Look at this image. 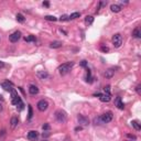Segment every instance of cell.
<instances>
[{"label":"cell","instance_id":"obj_9","mask_svg":"<svg viewBox=\"0 0 141 141\" xmlns=\"http://www.w3.org/2000/svg\"><path fill=\"white\" fill-rule=\"evenodd\" d=\"M1 86H2V88L5 90H7V92H12V90H13V84L9 81L3 82V83L1 84Z\"/></svg>","mask_w":141,"mask_h":141},{"label":"cell","instance_id":"obj_5","mask_svg":"<svg viewBox=\"0 0 141 141\" xmlns=\"http://www.w3.org/2000/svg\"><path fill=\"white\" fill-rule=\"evenodd\" d=\"M11 102H12V104L16 105V106H18V105L21 103V98H20V96L18 95V93H17L14 89L11 92Z\"/></svg>","mask_w":141,"mask_h":141},{"label":"cell","instance_id":"obj_30","mask_svg":"<svg viewBox=\"0 0 141 141\" xmlns=\"http://www.w3.org/2000/svg\"><path fill=\"white\" fill-rule=\"evenodd\" d=\"M141 85H137V87H136V90H137V93H138V95H141Z\"/></svg>","mask_w":141,"mask_h":141},{"label":"cell","instance_id":"obj_36","mask_svg":"<svg viewBox=\"0 0 141 141\" xmlns=\"http://www.w3.org/2000/svg\"><path fill=\"white\" fill-rule=\"evenodd\" d=\"M3 66H5V63H3L2 61H0V68H2Z\"/></svg>","mask_w":141,"mask_h":141},{"label":"cell","instance_id":"obj_10","mask_svg":"<svg viewBox=\"0 0 141 141\" xmlns=\"http://www.w3.org/2000/svg\"><path fill=\"white\" fill-rule=\"evenodd\" d=\"M28 139L30 141H38V139H39V133H38V131H34V130L30 131L28 133Z\"/></svg>","mask_w":141,"mask_h":141},{"label":"cell","instance_id":"obj_24","mask_svg":"<svg viewBox=\"0 0 141 141\" xmlns=\"http://www.w3.org/2000/svg\"><path fill=\"white\" fill-rule=\"evenodd\" d=\"M94 123L95 125H104L102 121V119H100V117H96V118H94Z\"/></svg>","mask_w":141,"mask_h":141},{"label":"cell","instance_id":"obj_29","mask_svg":"<svg viewBox=\"0 0 141 141\" xmlns=\"http://www.w3.org/2000/svg\"><path fill=\"white\" fill-rule=\"evenodd\" d=\"M68 16H66V14H64V16H62V17H61V18H60V20L61 21H66V20H68Z\"/></svg>","mask_w":141,"mask_h":141},{"label":"cell","instance_id":"obj_27","mask_svg":"<svg viewBox=\"0 0 141 141\" xmlns=\"http://www.w3.org/2000/svg\"><path fill=\"white\" fill-rule=\"evenodd\" d=\"M28 109H29V115H28V118L29 119H31L32 118V116H33V111H32V107L29 105L28 106Z\"/></svg>","mask_w":141,"mask_h":141},{"label":"cell","instance_id":"obj_19","mask_svg":"<svg viewBox=\"0 0 141 141\" xmlns=\"http://www.w3.org/2000/svg\"><path fill=\"white\" fill-rule=\"evenodd\" d=\"M94 22V17H92V16H87L85 18V23L87 24V26H90L92 23Z\"/></svg>","mask_w":141,"mask_h":141},{"label":"cell","instance_id":"obj_1","mask_svg":"<svg viewBox=\"0 0 141 141\" xmlns=\"http://www.w3.org/2000/svg\"><path fill=\"white\" fill-rule=\"evenodd\" d=\"M73 62H68V63H64V64H62V65H60L58 66V68H57V71H58V73H60L61 75H66L67 73L72 69V67H73Z\"/></svg>","mask_w":141,"mask_h":141},{"label":"cell","instance_id":"obj_26","mask_svg":"<svg viewBox=\"0 0 141 141\" xmlns=\"http://www.w3.org/2000/svg\"><path fill=\"white\" fill-rule=\"evenodd\" d=\"M45 20H47V21H56V20H57V18H55L54 16H46Z\"/></svg>","mask_w":141,"mask_h":141},{"label":"cell","instance_id":"obj_13","mask_svg":"<svg viewBox=\"0 0 141 141\" xmlns=\"http://www.w3.org/2000/svg\"><path fill=\"white\" fill-rule=\"evenodd\" d=\"M61 46H62V42L60 41H53L50 44V47H52V49H58Z\"/></svg>","mask_w":141,"mask_h":141},{"label":"cell","instance_id":"obj_20","mask_svg":"<svg viewBox=\"0 0 141 141\" xmlns=\"http://www.w3.org/2000/svg\"><path fill=\"white\" fill-rule=\"evenodd\" d=\"M132 35H133L134 38H137V39H140V38H141V33H140V30H139V28L134 29L133 32H132Z\"/></svg>","mask_w":141,"mask_h":141},{"label":"cell","instance_id":"obj_8","mask_svg":"<svg viewBox=\"0 0 141 141\" xmlns=\"http://www.w3.org/2000/svg\"><path fill=\"white\" fill-rule=\"evenodd\" d=\"M77 120H78L79 125H82V126H88V123H89L88 118H87V117H85V116H83V115L77 116Z\"/></svg>","mask_w":141,"mask_h":141},{"label":"cell","instance_id":"obj_18","mask_svg":"<svg viewBox=\"0 0 141 141\" xmlns=\"http://www.w3.org/2000/svg\"><path fill=\"white\" fill-rule=\"evenodd\" d=\"M10 123H11V128H16L17 126H18V123H19L18 118H17V117H12L11 121H10Z\"/></svg>","mask_w":141,"mask_h":141},{"label":"cell","instance_id":"obj_11","mask_svg":"<svg viewBox=\"0 0 141 141\" xmlns=\"http://www.w3.org/2000/svg\"><path fill=\"white\" fill-rule=\"evenodd\" d=\"M99 99H100V102H103V103H108V102H110V99H111V95L110 94H100Z\"/></svg>","mask_w":141,"mask_h":141},{"label":"cell","instance_id":"obj_2","mask_svg":"<svg viewBox=\"0 0 141 141\" xmlns=\"http://www.w3.org/2000/svg\"><path fill=\"white\" fill-rule=\"evenodd\" d=\"M55 118H56V120H57L58 122L64 123L65 121H66V119H67V115H66V113H65L64 110L58 109V110H56V113H55Z\"/></svg>","mask_w":141,"mask_h":141},{"label":"cell","instance_id":"obj_38","mask_svg":"<svg viewBox=\"0 0 141 141\" xmlns=\"http://www.w3.org/2000/svg\"><path fill=\"white\" fill-rule=\"evenodd\" d=\"M82 66H86V61H82Z\"/></svg>","mask_w":141,"mask_h":141},{"label":"cell","instance_id":"obj_34","mask_svg":"<svg viewBox=\"0 0 141 141\" xmlns=\"http://www.w3.org/2000/svg\"><path fill=\"white\" fill-rule=\"evenodd\" d=\"M102 51H104V52H108V51H109V49L107 47V46H102Z\"/></svg>","mask_w":141,"mask_h":141},{"label":"cell","instance_id":"obj_25","mask_svg":"<svg viewBox=\"0 0 141 141\" xmlns=\"http://www.w3.org/2000/svg\"><path fill=\"white\" fill-rule=\"evenodd\" d=\"M24 40H26V42H32V41H35V37H33V35H29V37L24 38Z\"/></svg>","mask_w":141,"mask_h":141},{"label":"cell","instance_id":"obj_4","mask_svg":"<svg viewBox=\"0 0 141 141\" xmlns=\"http://www.w3.org/2000/svg\"><path fill=\"white\" fill-rule=\"evenodd\" d=\"M100 119H102L103 123L110 122V121L113 120V113H111V111H107V113H103V115L100 116Z\"/></svg>","mask_w":141,"mask_h":141},{"label":"cell","instance_id":"obj_39","mask_svg":"<svg viewBox=\"0 0 141 141\" xmlns=\"http://www.w3.org/2000/svg\"><path fill=\"white\" fill-rule=\"evenodd\" d=\"M2 108H3V107H2V104H1V103H0V111L2 110Z\"/></svg>","mask_w":141,"mask_h":141},{"label":"cell","instance_id":"obj_12","mask_svg":"<svg viewBox=\"0 0 141 141\" xmlns=\"http://www.w3.org/2000/svg\"><path fill=\"white\" fill-rule=\"evenodd\" d=\"M29 93H30L31 95H37L38 93H39V88L34 85H31L30 87H29Z\"/></svg>","mask_w":141,"mask_h":141},{"label":"cell","instance_id":"obj_31","mask_svg":"<svg viewBox=\"0 0 141 141\" xmlns=\"http://www.w3.org/2000/svg\"><path fill=\"white\" fill-rule=\"evenodd\" d=\"M105 94H110V86H106L105 87Z\"/></svg>","mask_w":141,"mask_h":141},{"label":"cell","instance_id":"obj_16","mask_svg":"<svg viewBox=\"0 0 141 141\" xmlns=\"http://www.w3.org/2000/svg\"><path fill=\"white\" fill-rule=\"evenodd\" d=\"M113 74H115V72H113V69L109 68V69H107L106 72L104 73V76L106 77V78H111V77L113 76Z\"/></svg>","mask_w":141,"mask_h":141},{"label":"cell","instance_id":"obj_6","mask_svg":"<svg viewBox=\"0 0 141 141\" xmlns=\"http://www.w3.org/2000/svg\"><path fill=\"white\" fill-rule=\"evenodd\" d=\"M38 109H39L40 111H45L46 109L49 108V103L46 102V100H44V99H42V100H40L39 103H38Z\"/></svg>","mask_w":141,"mask_h":141},{"label":"cell","instance_id":"obj_22","mask_svg":"<svg viewBox=\"0 0 141 141\" xmlns=\"http://www.w3.org/2000/svg\"><path fill=\"white\" fill-rule=\"evenodd\" d=\"M17 20H18L19 22L23 23V22H24V20H26V19H24V17H23V14L18 13V14H17Z\"/></svg>","mask_w":141,"mask_h":141},{"label":"cell","instance_id":"obj_28","mask_svg":"<svg viewBox=\"0 0 141 141\" xmlns=\"http://www.w3.org/2000/svg\"><path fill=\"white\" fill-rule=\"evenodd\" d=\"M42 129L43 130H50V125L49 123H44V125L42 126Z\"/></svg>","mask_w":141,"mask_h":141},{"label":"cell","instance_id":"obj_14","mask_svg":"<svg viewBox=\"0 0 141 141\" xmlns=\"http://www.w3.org/2000/svg\"><path fill=\"white\" fill-rule=\"evenodd\" d=\"M38 76L41 79H45L49 77V74H47V72H45V71H39V72H38Z\"/></svg>","mask_w":141,"mask_h":141},{"label":"cell","instance_id":"obj_21","mask_svg":"<svg viewBox=\"0 0 141 141\" xmlns=\"http://www.w3.org/2000/svg\"><path fill=\"white\" fill-rule=\"evenodd\" d=\"M132 127H133L134 128V129H136V130H138V131H139V130H140L141 129V127H140V123H139L138 122V121H137V120H133V121H132Z\"/></svg>","mask_w":141,"mask_h":141},{"label":"cell","instance_id":"obj_32","mask_svg":"<svg viewBox=\"0 0 141 141\" xmlns=\"http://www.w3.org/2000/svg\"><path fill=\"white\" fill-rule=\"evenodd\" d=\"M23 106H24V105H23V103L21 102L20 104H19V105H18V106H17V107H18V109H19V110H22V109H23Z\"/></svg>","mask_w":141,"mask_h":141},{"label":"cell","instance_id":"obj_37","mask_svg":"<svg viewBox=\"0 0 141 141\" xmlns=\"http://www.w3.org/2000/svg\"><path fill=\"white\" fill-rule=\"evenodd\" d=\"M82 129H83V128H82L81 126H79V127H76V128H75V131H79V130H82Z\"/></svg>","mask_w":141,"mask_h":141},{"label":"cell","instance_id":"obj_3","mask_svg":"<svg viewBox=\"0 0 141 141\" xmlns=\"http://www.w3.org/2000/svg\"><path fill=\"white\" fill-rule=\"evenodd\" d=\"M111 41H113V44L115 47H120L121 44H122V37L119 33H117V34H115L113 37Z\"/></svg>","mask_w":141,"mask_h":141},{"label":"cell","instance_id":"obj_35","mask_svg":"<svg viewBox=\"0 0 141 141\" xmlns=\"http://www.w3.org/2000/svg\"><path fill=\"white\" fill-rule=\"evenodd\" d=\"M43 6H44V7H50V2H47V1H44Z\"/></svg>","mask_w":141,"mask_h":141},{"label":"cell","instance_id":"obj_7","mask_svg":"<svg viewBox=\"0 0 141 141\" xmlns=\"http://www.w3.org/2000/svg\"><path fill=\"white\" fill-rule=\"evenodd\" d=\"M21 38V32L20 31H16V32H13L12 34L9 35V40L10 42H12V43H14V42H18V40Z\"/></svg>","mask_w":141,"mask_h":141},{"label":"cell","instance_id":"obj_33","mask_svg":"<svg viewBox=\"0 0 141 141\" xmlns=\"http://www.w3.org/2000/svg\"><path fill=\"white\" fill-rule=\"evenodd\" d=\"M127 137H128V138H130V139H132V140H136V139H137V137L133 136V134H127Z\"/></svg>","mask_w":141,"mask_h":141},{"label":"cell","instance_id":"obj_17","mask_svg":"<svg viewBox=\"0 0 141 141\" xmlns=\"http://www.w3.org/2000/svg\"><path fill=\"white\" fill-rule=\"evenodd\" d=\"M110 9L113 12H120L121 11V7L119 5H111Z\"/></svg>","mask_w":141,"mask_h":141},{"label":"cell","instance_id":"obj_40","mask_svg":"<svg viewBox=\"0 0 141 141\" xmlns=\"http://www.w3.org/2000/svg\"><path fill=\"white\" fill-rule=\"evenodd\" d=\"M0 100H3V97H2V95H0Z\"/></svg>","mask_w":141,"mask_h":141},{"label":"cell","instance_id":"obj_23","mask_svg":"<svg viewBox=\"0 0 141 141\" xmlns=\"http://www.w3.org/2000/svg\"><path fill=\"white\" fill-rule=\"evenodd\" d=\"M79 17H81V13H79V12H74V13H72L68 18L69 19H77V18H79Z\"/></svg>","mask_w":141,"mask_h":141},{"label":"cell","instance_id":"obj_15","mask_svg":"<svg viewBox=\"0 0 141 141\" xmlns=\"http://www.w3.org/2000/svg\"><path fill=\"white\" fill-rule=\"evenodd\" d=\"M115 103H116V106L118 107L119 109H123V108H125V105H123V103L121 102V98L120 97L116 98V102Z\"/></svg>","mask_w":141,"mask_h":141},{"label":"cell","instance_id":"obj_41","mask_svg":"<svg viewBox=\"0 0 141 141\" xmlns=\"http://www.w3.org/2000/svg\"><path fill=\"white\" fill-rule=\"evenodd\" d=\"M0 40H1V38H0Z\"/></svg>","mask_w":141,"mask_h":141}]
</instances>
